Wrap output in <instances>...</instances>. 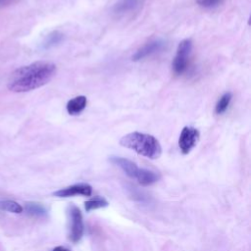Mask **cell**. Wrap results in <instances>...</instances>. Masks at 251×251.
Returning <instances> with one entry per match:
<instances>
[{"label":"cell","instance_id":"cell-1","mask_svg":"<svg viewBox=\"0 0 251 251\" xmlns=\"http://www.w3.org/2000/svg\"><path fill=\"white\" fill-rule=\"evenodd\" d=\"M56 65L51 62H34L15 70L8 80V89L22 93L39 88L48 83L56 74Z\"/></svg>","mask_w":251,"mask_h":251},{"label":"cell","instance_id":"cell-2","mask_svg":"<svg viewBox=\"0 0 251 251\" xmlns=\"http://www.w3.org/2000/svg\"><path fill=\"white\" fill-rule=\"evenodd\" d=\"M120 144L152 160L158 159L162 154V147L158 139L151 134L139 131L124 135L120 140Z\"/></svg>","mask_w":251,"mask_h":251},{"label":"cell","instance_id":"cell-3","mask_svg":"<svg viewBox=\"0 0 251 251\" xmlns=\"http://www.w3.org/2000/svg\"><path fill=\"white\" fill-rule=\"evenodd\" d=\"M111 163L121 168L126 176H128L131 178H134L140 183L141 185H150L155 183L159 180L160 176L156 172H153L151 170L139 168L135 163L132 161L123 158V157H117L113 156L110 158Z\"/></svg>","mask_w":251,"mask_h":251},{"label":"cell","instance_id":"cell-4","mask_svg":"<svg viewBox=\"0 0 251 251\" xmlns=\"http://www.w3.org/2000/svg\"><path fill=\"white\" fill-rule=\"evenodd\" d=\"M192 48L193 43L189 38L181 40L177 45L176 53L173 61V71L176 75H183L189 68Z\"/></svg>","mask_w":251,"mask_h":251},{"label":"cell","instance_id":"cell-5","mask_svg":"<svg viewBox=\"0 0 251 251\" xmlns=\"http://www.w3.org/2000/svg\"><path fill=\"white\" fill-rule=\"evenodd\" d=\"M68 214H69V238L72 242L76 243L78 242L82 235L84 230L83 226V219L80 210L75 206L71 204L68 208Z\"/></svg>","mask_w":251,"mask_h":251},{"label":"cell","instance_id":"cell-6","mask_svg":"<svg viewBox=\"0 0 251 251\" xmlns=\"http://www.w3.org/2000/svg\"><path fill=\"white\" fill-rule=\"evenodd\" d=\"M199 130L193 126H184L178 137V147L182 154H188L199 140Z\"/></svg>","mask_w":251,"mask_h":251},{"label":"cell","instance_id":"cell-7","mask_svg":"<svg viewBox=\"0 0 251 251\" xmlns=\"http://www.w3.org/2000/svg\"><path fill=\"white\" fill-rule=\"evenodd\" d=\"M165 47H166V41L164 39L157 38V39L150 40L135 51V53L132 55V61L138 62V61L144 60L148 57H151L161 52L162 50H164Z\"/></svg>","mask_w":251,"mask_h":251},{"label":"cell","instance_id":"cell-8","mask_svg":"<svg viewBox=\"0 0 251 251\" xmlns=\"http://www.w3.org/2000/svg\"><path fill=\"white\" fill-rule=\"evenodd\" d=\"M145 0H118L112 8V12L117 17H124L138 12Z\"/></svg>","mask_w":251,"mask_h":251},{"label":"cell","instance_id":"cell-9","mask_svg":"<svg viewBox=\"0 0 251 251\" xmlns=\"http://www.w3.org/2000/svg\"><path fill=\"white\" fill-rule=\"evenodd\" d=\"M92 194V187L88 183H75L73 185H70L68 187L59 189L53 193L56 197L66 198V197H72L75 195H82V196H90Z\"/></svg>","mask_w":251,"mask_h":251},{"label":"cell","instance_id":"cell-10","mask_svg":"<svg viewBox=\"0 0 251 251\" xmlns=\"http://www.w3.org/2000/svg\"><path fill=\"white\" fill-rule=\"evenodd\" d=\"M86 105H87L86 97L83 95H78L68 101L66 109L69 115L76 116V115H79L86 108Z\"/></svg>","mask_w":251,"mask_h":251},{"label":"cell","instance_id":"cell-11","mask_svg":"<svg viewBox=\"0 0 251 251\" xmlns=\"http://www.w3.org/2000/svg\"><path fill=\"white\" fill-rule=\"evenodd\" d=\"M63 40H64V34L59 30H54L45 37L42 43V47L43 49H50L59 45Z\"/></svg>","mask_w":251,"mask_h":251},{"label":"cell","instance_id":"cell-12","mask_svg":"<svg viewBox=\"0 0 251 251\" xmlns=\"http://www.w3.org/2000/svg\"><path fill=\"white\" fill-rule=\"evenodd\" d=\"M231 99H232V94H231L230 92H226V93H224V94L219 98V100H218L217 103H216V106H215V113H216L217 115H223L224 113H226V110L228 109L229 105H230Z\"/></svg>","mask_w":251,"mask_h":251},{"label":"cell","instance_id":"cell-13","mask_svg":"<svg viewBox=\"0 0 251 251\" xmlns=\"http://www.w3.org/2000/svg\"><path fill=\"white\" fill-rule=\"evenodd\" d=\"M109 205L108 201L102 197V196H95L94 198L87 200L84 202V209L86 212H90L92 210L100 209V208H105Z\"/></svg>","mask_w":251,"mask_h":251},{"label":"cell","instance_id":"cell-14","mask_svg":"<svg viewBox=\"0 0 251 251\" xmlns=\"http://www.w3.org/2000/svg\"><path fill=\"white\" fill-rule=\"evenodd\" d=\"M0 210L14 214H20L23 212V207L13 200H0Z\"/></svg>","mask_w":251,"mask_h":251},{"label":"cell","instance_id":"cell-15","mask_svg":"<svg viewBox=\"0 0 251 251\" xmlns=\"http://www.w3.org/2000/svg\"><path fill=\"white\" fill-rule=\"evenodd\" d=\"M25 209L29 215L34 217H45L47 215L46 209L39 203H26Z\"/></svg>","mask_w":251,"mask_h":251},{"label":"cell","instance_id":"cell-16","mask_svg":"<svg viewBox=\"0 0 251 251\" xmlns=\"http://www.w3.org/2000/svg\"><path fill=\"white\" fill-rule=\"evenodd\" d=\"M225 0H196L198 6L203 9H215L222 5Z\"/></svg>","mask_w":251,"mask_h":251},{"label":"cell","instance_id":"cell-17","mask_svg":"<svg viewBox=\"0 0 251 251\" xmlns=\"http://www.w3.org/2000/svg\"><path fill=\"white\" fill-rule=\"evenodd\" d=\"M20 0H0V7H3V6H8V5H11V4H15L17 2H19Z\"/></svg>","mask_w":251,"mask_h":251},{"label":"cell","instance_id":"cell-18","mask_svg":"<svg viewBox=\"0 0 251 251\" xmlns=\"http://www.w3.org/2000/svg\"><path fill=\"white\" fill-rule=\"evenodd\" d=\"M52 251H70V250L67 249V248H65V247H63V246H57V247H55Z\"/></svg>","mask_w":251,"mask_h":251}]
</instances>
